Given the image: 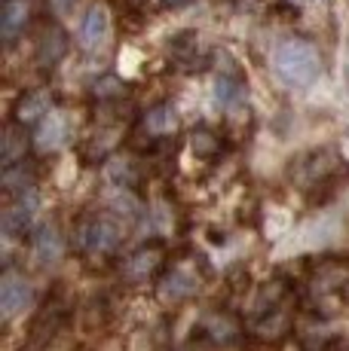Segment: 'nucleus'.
<instances>
[{"label":"nucleus","instance_id":"obj_9","mask_svg":"<svg viewBox=\"0 0 349 351\" xmlns=\"http://www.w3.org/2000/svg\"><path fill=\"white\" fill-rule=\"evenodd\" d=\"M34 56H37L40 67H56L65 56H68V34L58 28V25H46L37 37Z\"/></svg>","mask_w":349,"mask_h":351},{"label":"nucleus","instance_id":"obj_13","mask_svg":"<svg viewBox=\"0 0 349 351\" xmlns=\"http://www.w3.org/2000/svg\"><path fill=\"white\" fill-rule=\"evenodd\" d=\"M174 128H178V113H174L172 104H153L150 110L141 117V132L153 141L169 138Z\"/></svg>","mask_w":349,"mask_h":351},{"label":"nucleus","instance_id":"obj_20","mask_svg":"<svg viewBox=\"0 0 349 351\" xmlns=\"http://www.w3.org/2000/svg\"><path fill=\"white\" fill-rule=\"evenodd\" d=\"M123 95H126V83L117 73H104V77H98L92 83V98H98V101H117Z\"/></svg>","mask_w":349,"mask_h":351},{"label":"nucleus","instance_id":"obj_4","mask_svg":"<svg viewBox=\"0 0 349 351\" xmlns=\"http://www.w3.org/2000/svg\"><path fill=\"white\" fill-rule=\"evenodd\" d=\"M199 281H203V275L196 272L193 263H172V266L163 269V275H159V300L163 302L190 300V296L203 287Z\"/></svg>","mask_w":349,"mask_h":351},{"label":"nucleus","instance_id":"obj_12","mask_svg":"<svg viewBox=\"0 0 349 351\" xmlns=\"http://www.w3.org/2000/svg\"><path fill=\"white\" fill-rule=\"evenodd\" d=\"M199 333H203V339H209L212 346H230V342L239 339V324L227 312H212L209 318L199 324Z\"/></svg>","mask_w":349,"mask_h":351},{"label":"nucleus","instance_id":"obj_6","mask_svg":"<svg viewBox=\"0 0 349 351\" xmlns=\"http://www.w3.org/2000/svg\"><path fill=\"white\" fill-rule=\"evenodd\" d=\"M107 34H111V12H107L104 3H92L80 19V31H77L80 46L83 49H98V46H104Z\"/></svg>","mask_w":349,"mask_h":351},{"label":"nucleus","instance_id":"obj_2","mask_svg":"<svg viewBox=\"0 0 349 351\" xmlns=\"http://www.w3.org/2000/svg\"><path fill=\"white\" fill-rule=\"evenodd\" d=\"M123 241V226L107 214H89L74 229V245L86 256H107Z\"/></svg>","mask_w":349,"mask_h":351},{"label":"nucleus","instance_id":"obj_21","mask_svg":"<svg viewBox=\"0 0 349 351\" xmlns=\"http://www.w3.org/2000/svg\"><path fill=\"white\" fill-rule=\"evenodd\" d=\"M71 3H74V0H49V6H52V10H56V12H65Z\"/></svg>","mask_w":349,"mask_h":351},{"label":"nucleus","instance_id":"obj_19","mask_svg":"<svg viewBox=\"0 0 349 351\" xmlns=\"http://www.w3.org/2000/svg\"><path fill=\"white\" fill-rule=\"evenodd\" d=\"M190 150L196 159H218L221 156V134H214L212 128H196V132H190Z\"/></svg>","mask_w":349,"mask_h":351},{"label":"nucleus","instance_id":"obj_3","mask_svg":"<svg viewBox=\"0 0 349 351\" xmlns=\"http://www.w3.org/2000/svg\"><path fill=\"white\" fill-rule=\"evenodd\" d=\"M166 269V245L163 241H147V245L135 247L120 266V275H123L126 285H144V281L163 275Z\"/></svg>","mask_w":349,"mask_h":351},{"label":"nucleus","instance_id":"obj_7","mask_svg":"<svg viewBox=\"0 0 349 351\" xmlns=\"http://www.w3.org/2000/svg\"><path fill=\"white\" fill-rule=\"evenodd\" d=\"M65 254V239L56 223H43L31 235V256L37 266H56Z\"/></svg>","mask_w":349,"mask_h":351},{"label":"nucleus","instance_id":"obj_16","mask_svg":"<svg viewBox=\"0 0 349 351\" xmlns=\"http://www.w3.org/2000/svg\"><path fill=\"white\" fill-rule=\"evenodd\" d=\"M3 190L6 193H16V195L34 190V171L25 165V159L22 162H12V165H3Z\"/></svg>","mask_w":349,"mask_h":351},{"label":"nucleus","instance_id":"obj_15","mask_svg":"<svg viewBox=\"0 0 349 351\" xmlns=\"http://www.w3.org/2000/svg\"><path fill=\"white\" fill-rule=\"evenodd\" d=\"M25 147H28V134H25V125L12 119L3 132V165H12V162L25 159Z\"/></svg>","mask_w":349,"mask_h":351},{"label":"nucleus","instance_id":"obj_14","mask_svg":"<svg viewBox=\"0 0 349 351\" xmlns=\"http://www.w3.org/2000/svg\"><path fill=\"white\" fill-rule=\"evenodd\" d=\"M65 141H68V119H65L62 113L52 110L49 117L40 123L37 134H34V144H37V150H58Z\"/></svg>","mask_w":349,"mask_h":351},{"label":"nucleus","instance_id":"obj_11","mask_svg":"<svg viewBox=\"0 0 349 351\" xmlns=\"http://www.w3.org/2000/svg\"><path fill=\"white\" fill-rule=\"evenodd\" d=\"M31 19V0H3L0 10V37L3 43H16V37L25 31Z\"/></svg>","mask_w":349,"mask_h":351},{"label":"nucleus","instance_id":"obj_18","mask_svg":"<svg viewBox=\"0 0 349 351\" xmlns=\"http://www.w3.org/2000/svg\"><path fill=\"white\" fill-rule=\"evenodd\" d=\"M245 86L239 77H230V73H224V77H218V83H214V101H218L221 110H233V107L243 101L245 95Z\"/></svg>","mask_w":349,"mask_h":351},{"label":"nucleus","instance_id":"obj_22","mask_svg":"<svg viewBox=\"0 0 349 351\" xmlns=\"http://www.w3.org/2000/svg\"><path fill=\"white\" fill-rule=\"evenodd\" d=\"M190 0H163V6L166 10H181V6H187Z\"/></svg>","mask_w":349,"mask_h":351},{"label":"nucleus","instance_id":"obj_17","mask_svg":"<svg viewBox=\"0 0 349 351\" xmlns=\"http://www.w3.org/2000/svg\"><path fill=\"white\" fill-rule=\"evenodd\" d=\"M104 174H107V180H111L117 190H132V186L138 184V165L132 159H111L107 162V168H104Z\"/></svg>","mask_w":349,"mask_h":351},{"label":"nucleus","instance_id":"obj_5","mask_svg":"<svg viewBox=\"0 0 349 351\" xmlns=\"http://www.w3.org/2000/svg\"><path fill=\"white\" fill-rule=\"evenodd\" d=\"M31 302V281L19 272H6L0 278V308H3V321H12L16 315H22Z\"/></svg>","mask_w":349,"mask_h":351},{"label":"nucleus","instance_id":"obj_1","mask_svg":"<svg viewBox=\"0 0 349 351\" xmlns=\"http://www.w3.org/2000/svg\"><path fill=\"white\" fill-rule=\"evenodd\" d=\"M273 73L288 89H310L322 77V56L319 46L304 37H291L276 46L273 52Z\"/></svg>","mask_w":349,"mask_h":351},{"label":"nucleus","instance_id":"obj_10","mask_svg":"<svg viewBox=\"0 0 349 351\" xmlns=\"http://www.w3.org/2000/svg\"><path fill=\"white\" fill-rule=\"evenodd\" d=\"M16 123H22V125H34V123H43L46 117L52 113V98H49V92L46 89H31V92H25L22 98L16 101Z\"/></svg>","mask_w":349,"mask_h":351},{"label":"nucleus","instance_id":"obj_8","mask_svg":"<svg viewBox=\"0 0 349 351\" xmlns=\"http://www.w3.org/2000/svg\"><path fill=\"white\" fill-rule=\"evenodd\" d=\"M37 208H40V199L34 190L16 195V202H12V208L3 214V229L6 235H25L31 229V223H34L37 217Z\"/></svg>","mask_w":349,"mask_h":351}]
</instances>
